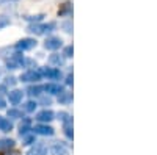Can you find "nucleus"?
Segmentation results:
<instances>
[{
  "mask_svg": "<svg viewBox=\"0 0 157 155\" xmlns=\"http://www.w3.org/2000/svg\"><path fill=\"white\" fill-rule=\"evenodd\" d=\"M8 99H10V102L13 103V105H17V103H21L22 99H24V93L19 91V89L10 91V93H8Z\"/></svg>",
  "mask_w": 157,
  "mask_h": 155,
  "instance_id": "1a4fd4ad",
  "label": "nucleus"
},
{
  "mask_svg": "<svg viewBox=\"0 0 157 155\" xmlns=\"http://www.w3.org/2000/svg\"><path fill=\"white\" fill-rule=\"evenodd\" d=\"M55 22H49V24H33L29 27V31L33 35H46L55 30Z\"/></svg>",
  "mask_w": 157,
  "mask_h": 155,
  "instance_id": "f257e3e1",
  "label": "nucleus"
},
{
  "mask_svg": "<svg viewBox=\"0 0 157 155\" xmlns=\"http://www.w3.org/2000/svg\"><path fill=\"white\" fill-rule=\"evenodd\" d=\"M10 24H11L10 17H6V16H0V30L5 28V27H8Z\"/></svg>",
  "mask_w": 157,
  "mask_h": 155,
  "instance_id": "b1692460",
  "label": "nucleus"
},
{
  "mask_svg": "<svg viewBox=\"0 0 157 155\" xmlns=\"http://www.w3.org/2000/svg\"><path fill=\"white\" fill-rule=\"evenodd\" d=\"M36 107H38V105H36L35 100H29V102L24 103V110L27 111V113H33V111L36 110Z\"/></svg>",
  "mask_w": 157,
  "mask_h": 155,
  "instance_id": "6ab92c4d",
  "label": "nucleus"
},
{
  "mask_svg": "<svg viewBox=\"0 0 157 155\" xmlns=\"http://www.w3.org/2000/svg\"><path fill=\"white\" fill-rule=\"evenodd\" d=\"M63 46V41L60 38H47V41L44 42V47L49 49V50H57Z\"/></svg>",
  "mask_w": 157,
  "mask_h": 155,
  "instance_id": "0eeeda50",
  "label": "nucleus"
},
{
  "mask_svg": "<svg viewBox=\"0 0 157 155\" xmlns=\"http://www.w3.org/2000/svg\"><path fill=\"white\" fill-rule=\"evenodd\" d=\"M8 2H17V0H0V6L5 5V3H8Z\"/></svg>",
  "mask_w": 157,
  "mask_h": 155,
  "instance_id": "7c9ffc66",
  "label": "nucleus"
},
{
  "mask_svg": "<svg viewBox=\"0 0 157 155\" xmlns=\"http://www.w3.org/2000/svg\"><path fill=\"white\" fill-rule=\"evenodd\" d=\"M27 155H47V147L43 143H36L33 147L29 149Z\"/></svg>",
  "mask_w": 157,
  "mask_h": 155,
  "instance_id": "423d86ee",
  "label": "nucleus"
},
{
  "mask_svg": "<svg viewBox=\"0 0 157 155\" xmlns=\"http://www.w3.org/2000/svg\"><path fill=\"white\" fill-rule=\"evenodd\" d=\"M50 103H52V99H50L49 96H47V97H46V96L41 97V105H46V107H47V105H50Z\"/></svg>",
  "mask_w": 157,
  "mask_h": 155,
  "instance_id": "cd10ccee",
  "label": "nucleus"
},
{
  "mask_svg": "<svg viewBox=\"0 0 157 155\" xmlns=\"http://www.w3.org/2000/svg\"><path fill=\"white\" fill-rule=\"evenodd\" d=\"M33 47H36V39H33V38H24V39L17 41L16 42V49L17 50H32Z\"/></svg>",
  "mask_w": 157,
  "mask_h": 155,
  "instance_id": "7ed1b4c3",
  "label": "nucleus"
},
{
  "mask_svg": "<svg viewBox=\"0 0 157 155\" xmlns=\"http://www.w3.org/2000/svg\"><path fill=\"white\" fill-rule=\"evenodd\" d=\"M33 143H35V136H33V135H25V136H24V143H22V144L30 146V144H33Z\"/></svg>",
  "mask_w": 157,
  "mask_h": 155,
  "instance_id": "393cba45",
  "label": "nucleus"
},
{
  "mask_svg": "<svg viewBox=\"0 0 157 155\" xmlns=\"http://www.w3.org/2000/svg\"><path fill=\"white\" fill-rule=\"evenodd\" d=\"M5 83L10 85V86H14L16 85V79H14V77H6V82Z\"/></svg>",
  "mask_w": 157,
  "mask_h": 155,
  "instance_id": "c85d7f7f",
  "label": "nucleus"
},
{
  "mask_svg": "<svg viewBox=\"0 0 157 155\" xmlns=\"http://www.w3.org/2000/svg\"><path fill=\"white\" fill-rule=\"evenodd\" d=\"M8 116L13 119H19V118H22V111H19L16 108H11V110H8Z\"/></svg>",
  "mask_w": 157,
  "mask_h": 155,
  "instance_id": "412c9836",
  "label": "nucleus"
},
{
  "mask_svg": "<svg viewBox=\"0 0 157 155\" xmlns=\"http://www.w3.org/2000/svg\"><path fill=\"white\" fill-rule=\"evenodd\" d=\"M30 130H32V128H30V121H27V119H25V121L21 124V128H19V135H21V136H25V135H27Z\"/></svg>",
  "mask_w": 157,
  "mask_h": 155,
  "instance_id": "f3484780",
  "label": "nucleus"
},
{
  "mask_svg": "<svg viewBox=\"0 0 157 155\" xmlns=\"http://www.w3.org/2000/svg\"><path fill=\"white\" fill-rule=\"evenodd\" d=\"M64 133H66V136H68L69 139H72V127H71V124L64 125Z\"/></svg>",
  "mask_w": 157,
  "mask_h": 155,
  "instance_id": "bb28decb",
  "label": "nucleus"
},
{
  "mask_svg": "<svg viewBox=\"0 0 157 155\" xmlns=\"http://www.w3.org/2000/svg\"><path fill=\"white\" fill-rule=\"evenodd\" d=\"M61 27L64 28V31H66V33H72V22H71V20L63 22V24H61Z\"/></svg>",
  "mask_w": 157,
  "mask_h": 155,
  "instance_id": "a878e982",
  "label": "nucleus"
},
{
  "mask_svg": "<svg viewBox=\"0 0 157 155\" xmlns=\"http://www.w3.org/2000/svg\"><path fill=\"white\" fill-rule=\"evenodd\" d=\"M43 91H46L49 94H60V93H63V88L57 83H49V85L43 86Z\"/></svg>",
  "mask_w": 157,
  "mask_h": 155,
  "instance_id": "9b49d317",
  "label": "nucleus"
},
{
  "mask_svg": "<svg viewBox=\"0 0 157 155\" xmlns=\"http://www.w3.org/2000/svg\"><path fill=\"white\" fill-rule=\"evenodd\" d=\"M44 17V14H36V16H25V20H29V22H41Z\"/></svg>",
  "mask_w": 157,
  "mask_h": 155,
  "instance_id": "4be33fe9",
  "label": "nucleus"
},
{
  "mask_svg": "<svg viewBox=\"0 0 157 155\" xmlns=\"http://www.w3.org/2000/svg\"><path fill=\"white\" fill-rule=\"evenodd\" d=\"M39 72H41V77H47V80H58V79H61V72L57 68H46V69H41Z\"/></svg>",
  "mask_w": 157,
  "mask_h": 155,
  "instance_id": "20e7f679",
  "label": "nucleus"
},
{
  "mask_svg": "<svg viewBox=\"0 0 157 155\" xmlns=\"http://www.w3.org/2000/svg\"><path fill=\"white\" fill-rule=\"evenodd\" d=\"M27 93H29L30 96H41V93H43V86H30Z\"/></svg>",
  "mask_w": 157,
  "mask_h": 155,
  "instance_id": "aec40b11",
  "label": "nucleus"
},
{
  "mask_svg": "<svg viewBox=\"0 0 157 155\" xmlns=\"http://www.w3.org/2000/svg\"><path fill=\"white\" fill-rule=\"evenodd\" d=\"M35 133H38V135H43V136H52L54 135V128H52L50 125H47V124H38V125H35Z\"/></svg>",
  "mask_w": 157,
  "mask_h": 155,
  "instance_id": "39448f33",
  "label": "nucleus"
},
{
  "mask_svg": "<svg viewBox=\"0 0 157 155\" xmlns=\"http://www.w3.org/2000/svg\"><path fill=\"white\" fill-rule=\"evenodd\" d=\"M54 111H50V110H43V111H39L38 114H36V119L39 121V122H50L52 119H54Z\"/></svg>",
  "mask_w": 157,
  "mask_h": 155,
  "instance_id": "6e6552de",
  "label": "nucleus"
},
{
  "mask_svg": "<svg viewBox=\"0 0 157 155\" xmlns=\"http://www.w3.org/2000/svg\"><path fill=\"white\" fill-rule=\"evenodd\" d=\"M58 119L64 124V125H68V124H72V119H71V116L66 113V111H60L58 113Z\"/></svg>",
  "mask_w": 157,
  "mask_h": 155,
  "instance_id": "a211bd4d",
  "label": "nucleus"
},
{
  "mask_svg": "<svg viewBox=\"0 0 157 155\" xmlns=\"http://www.w3.org/2000/svg\"><path fill=\"white\" fill-rule=\"evenodd\" d=\"M66 83H68V85H72V74H69V75H68V79H66Z\"/></svg>",
  "mask_w": 157,
  "mask_h": 155,
  "instance_id": "c756f323",
  "label": "nucleus"
},
{
  "mask_svg": "<svg viewBox=\"0 0 157 155\" xmlns=\"http://www.w3.org/2000/svg\"><path fill=\"white\" fill-rule=\"evenodd\" d=\"M72 54H74V49H72V46H68V47H64V50H63V57L64 58H71L72 57Z\"/></svg>",
  "mask_w": 157,
  "mask_h": 155,
  "instance_id": "5701e85b",
  "label": "nucleus"
},
{
  "mask_svg": "<svg viewBox=\"0 0 157 155\" xmlns=\"http://www.w3.org/2000/svg\"><path fill=\"white\" fill-rule=\"evenodd\" d=\"M50 153L52 155H68V147L63 143H55L50 147Z\"/></svg>",
  "mask_w": 157,
  "mask_h": 155,
  "instance_id": "9d476101",
  "label": "nucleus"
},
{
  "mask_svg": "<svg viewBox=\"0 0 157 155\" xmlns=\"http://www.w3.org/2000/svg\"><path fill=\"white\" fill-rule=\"evenodd\" d=\"M71 13H72V6H71L69 2L63 3V6L58 9V14H60V16H68V14H71Z\"/></svg>",
  "mask_w": 157,
  "mask_h": 155,
  "instance_id": "dca6fc26",
  "label": "nucleus"
},
{
  "mask_svg": "<svg viewBox=\"0 0 157 155\" xmlns=\"http://www.w3.org/2000/svg\"><path fill=\"white\" fill-rule=\"evenodd\" d=\"M49 63L54 64V66H57V68H60V66L64 64V57L60 55V54H54V55L49 57Z\"/></svg>",
  "mask_w": 157,
  "mask_h": 155,
  "instance_id": "f8f14e48",
  "label": "nucleus"
},
{
  "mask_svg": "<svg viewBox=\"0 0 157 155\" xmlns=\"http://www.w3.org/2000/svg\"><path fill=\"white\" fill-rule=\"evenodd\" d=\"M0 93H5V86H0Z\"/></svg>",
  "mask_w": 157,
  "mask_h": 155,
  "instance_id": "473e14b6",
  "label": "nucleus"
},
{
  "mask_svg": "<svg viewBox=\"0 0 157 155\" xmlns=\"http://www.w3.org/2000/svg\"><path fill=\"white\" fill-rule=\"evenodd\" d=\"M5 105H6V102H5L2 97H0V108H5Z\"/></svg>",
  "mask_w": 157,
  "mask_h": 155,
  "instance_id": "2f4dec72",
  "label": "nucleus"
},
{
  "mask_svg": "<svg viewBox=\"0 0 157 155\" xmlns=\"http://www.w3.org/2000/svg\"><path fill=\"white\" fill-rule=\"evenodd\" d=\"M21 80L24 83H35V82H39L41 80V72L36 71V69H32V71H27L21 75Z\"/></svg>",
  "mask_w": 157,
  "mask_h": 155,
  "instance_id": "f03ea898",
  "label": "nucleus"
},
{
  "mask_svg": "<svg viewBox=\"0 0 157 155\" xmlns=\"http://www.w3.org/2000/svg\"><path fill=\"white\" fill-rule=\"evenodd\" d=\"M14 147V141H13L11 138H3L0 139V150H10Z\"/></svg>",
  "mask_w": 157,
  "mask_h": 155,
  "instance_id": "ddd939ff",
  "label": "nucleus"
},
{
  "mask_svg": "<svg viewBox=\"0 0 157 155\" xmlns=\"http://www.w3.org/2000/svg\"><path fill=\"white\" fill-rule=\"evenodd\" d=\"M11 128H13L11 121H8L3 116H0V132H10Z\"/></svg>",
  "mask_w": 157,
  "mask_h": 155,
  "instance_id": "4468645a",
  "label": "nucleus"
},
{
  "mask_svg": "<svg viewBox=\"0 0 157 155\" xmlns=\"http://www.w3.org/2000/svg\"><path fill=\"white\" fill-rule=\"evenodd\" d=\"M71 100H72V94H71V93L63 91V93L58 94V102H60V103H64V105H66V103H69Z\"/></svg>",
  "mask_w": 157,
  "mask_h": 155,
  "instance_id": "2eb2a0df",
  "label": "nucleus"
}]
</instances>
